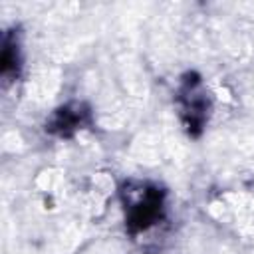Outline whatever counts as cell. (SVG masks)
I'll return each mask as SVG.
<instances>
[{
	"label": "cell",
	"mask_w": 254,
	"mask_h": 254,
	"mask_svg": "<svg viewBox=\"0 0 254 254\" xmlns=\"http://www.w3.org/2000/svg\"><path fill=\"white\" fill-rule=\"evenodd\" d=\"M123 208H125V224L129 232L149 230L163 218L165 210V190L151 183L131 181L121 189Z\"/></svg>",
	"instance_id": "obj_1"
},
{
	"label": "cell",
	"mask_w": 254,
	"mask_h": 254,
	"mask_svg": "<svg viewBox=\"0 0 254 254\" xmlns=\"http://www.w3.org/2000/svg\"><path fill=\"white\" fill-rule=\"evenodd\" d=\"M179 103H181V117L189 133L192 135L200 133V129L206 123L210 103H208V93L198 75L194 73L185 75L181 89H179Z\"/></svg>",
	"instance_id": "obj_2"
},
{
	"label": "cell",
	"mask_w": 254,
	"mask_h": 254,
	"mask_svg": "<svg viewBox=\"0 0 254 254\" xmlns=\"http://www.w3.org/2000/svg\"><path fill=\"white\" fill-rule=\"evenodd\" d=\"M85 121H87V109L81 103H69L54 111V115L46 123V129L60 137H67L75 129H79Z\"/></svg>",
	"instance_id": "obj_3"
},
{
	"label": "cell",
	"mask_w": 254,
	"mask_h": 254,
	"mask_svg": "<svg viewBox=\"0 0 254 254\" xmlns=\"http://www.w3.org/2000/svg\"><path fill=\"white\" fill-rule=\"evenodd\" d=\"M20 67V54H18V44L16 40L8 34L4 38V48H2V75L8 79L18 73Z\"/></svg>",
	"instance_id": "obj_4"
}]
</instances>
